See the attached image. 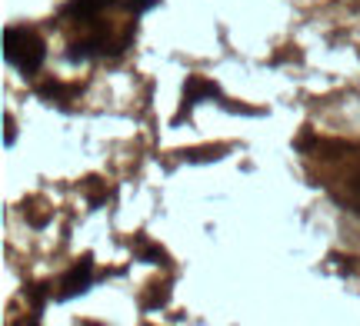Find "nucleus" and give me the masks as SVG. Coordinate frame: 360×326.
Listing matches in <instances>:
<instances>
[{
  "mask_svg": "<svg viewBox=\"0 0 360 326\" xmlns=\"http://www.w3.org/2000/svg\"><path fill=\"white\" fill-rule=\"evenodd\" d=\"M307 157L323 160V183L330 186L334 200H340L344 207L360 217V147L334 144V154H323L314 144V150H307Z\"/></svg>",
  "mask_w": 360,
  "mask_h": 326,
  "instance_id": "nucleus-1",
  "label": "nucleus"
},
{
  "mask_svg": "<svg viewBox=\"0 0 360 326\" xmlns=\"http://www.w3.org/2000/svg\"><path fill=\"white\" fill-rule=\"evenodd\" d=\"M44 57H47V43L34 27H7L4 30V60L17 74L34 77L44 67Z\"/></svg>",
  "mask_w": 360,
  "mask_h": 326,
  "instance_id": "nucleus-2",
  "label": "nucleus"
},
{
  "mask_svg": "<svg viewBox=\"0 0 360 326\" xmlns=\"http://www.w3.org/2000/svg\"><path fill=\"white\" fill-rule=\"evenodd\" d=\"M94 280H97V273H94V260H90V257H80L77 266L64 276V290H60V297L67 300V297H80V293H87V290L94 287Z\"/></svg>",
  "mask_w": 360,
  "mask_h": 326,
  "instance_id": "nucleus-3",
  "label": "nucleus"
},
{
  "mask_svg": "<svg viewBox=\"0 0 360 326\" xmlns=\"http://www.w3.org/2000/svg\"><path fill=\"white\" fill-rule=\"evenodd\" d=\"M77 4V11L84 13V17H94L97 11H103V7H110L114 0H74Z\"/></svg>",
  "mask_w": 360,
  "mask_h": 326,
  "instance_id": "nucleus-4",
  "label": "nucleus"
}]
</instances>
